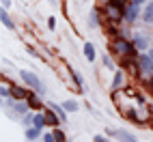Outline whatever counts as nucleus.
Masks as SVG:
<instances>
[{
  "label": "nucleus",
  "instance_id": "f257e3e1",
  "mask_svg": "<svg viewBox=\"0 0 153 142\" xmlns=\"http://www.w3.org/2000/svg\"><path fill=\"white\" fill-rule=\"evenodd\" d=\"M112 50H114L117 54L131 56V54H134V50H136V45H131L129 41H125V39H117V41L112 43Z\"/></svg>",
  "mask_w": 153,
  "mask_h": 142
},
{
  "label": "nucleus",
  "instance_id": "f03ea898",
  "mask_svg": "<svg viewBox=\"0 0 153 142\" xmlns=\"http://www.w3.org/2000/svg\"><path fill=\"white\" fill-rule=\"evenodd\" d=\"M22 80H24V82H28L39 95H43V93H45V86L41 84V80H39L35 73H30V71H22Z\"/></svg>",
  "mask_w": 153,
  "mask_h": 142
},
{
  "label": "nucleus",
  "instance_id": "7ed1b4c3",
  "mask_svg": "<svg viewBox=\"0 0 153 142\" xmlns=\"http://www.w3.org/2000/svg\"><path fill=\"white\" fill-rule=\"evenodd\" d=\"M108 134H112V136H117L121 142H138L131 134H127V131H123V129H110Z\"/></svg>",
  "mask_w": 153,
  "mask_h": 142
},
{
  "label": "nucleus",
  "instance_id": "20e7f679",
  "mask_svg": "<svg viewBox=\"0 0 153 142\" xmlns=\"http://www.w3.org/2000/svg\"><path fill=\"white\" fill-rule=\"evenodd\" d=\"M138 67H140L142 73H151V71H153V58L151 56H142L140 63H138Z\"/></svg>",
  "mask_w": 153,
  "mask_h": 142
},
{
  "label": "nucleus",
  "instance_id": "39448f33",
  "mask_svg": "<svg viewBox=\"0 0 153 142\" xmlns=\"http://www.w3.org/2000/svg\"><path fill=\"white\" fill-rule=\"evenodd\" d=\"M121 15H123V7H117V4L108 2V17L117 22V19H121Z\"/></svg>",
  "mask_w": 153,
  "mask_h": 142
},
{
  "label": "nucleus",
  "instance_id": "423d86ee",
  "mask_svg": "<svg viewBox=\"0 0 153 142\" xmlns=\"http://www.w3.org/2000/svg\"><path fill=\"white\" fill-rule=\"evenodd\" d=\"M142 19H145L147 24H153V2L145 9V11H142Z\"/></svg>",
  "mask_w": 153,
  "mask_h": 142
},
{
  "label": "nucleus",
  "instance_id": "0eeeda50",
  "mask_svg": "<svg viewBox=\"0 0 153 142\" xmlns=\"http://www.w3.org/2000/svg\"><path fill=\"white\" fill-rule=\"evenodd\" d=\"M0 19H2V24H4L7 28H13V22H11V17H9V13L4 11V9L0 11Z\"/></svg>",
  "mask_w": 153,
  "mask_h": 142
},
{
  "label": "nucleus",
  "instance_id": "6e6552de",
  "mask_svg": "<svg viewBox=\"0 0 153 142\" xmlns=\"http://www.w3.org/2000/svg\"><path fill=\"white\" fill-rule=\"evenodd\" d=\"M33 123H35V127H37V129H41V127L48 123V121H45V116H43V114H37V116H33Z\"/></svg>",
  "mask_w": 153,
  "mask_h": 142
},
{
  "label": "nucleus",
  "instance_id": "1a4fd4ad",
  "mask_svg": "<svg viewBox=\"0 0 153 142\" xmlns=\"http://www.w3.org/2000/svg\"><path fill=\"white\" fill-rule=\"evenodd\" d=\"M84 56H86L88 60H95V47L91 45V43H86V45H84Z\"/></svg>",
  "mask_w": 153,
  "mask_h": 142
},
{
  "label": "nucleus",
  "instance_id": "9d476101",
  "mask_svg": "<svg viewBox=\"0 0 153 142\" xmlns=\"http://www.w3.org/2000/svg\"><path fill=\"white\" fill-rule=\"evenodd\" d=\"M11 95H13L15 99H24V97H26V90L19 88V86H13V88H11Z\"/></svg>",
  "mask_w": 153,
  "mask_h": 142
},
{
  "label": "nucleus",
  "instance_id": "9b49d317",
  "mask_svg": "<svg viewBox=\"0 0 153 142\" xmlns=\"http://www.w3.org/2000/svg\"><path fill=\"white\" fill-rule=\"evenodd\" d=\"M134 45H136V50H145V47H147V39H145V37H140V35H136Z\"/></svg>",
  "mask_w": 153,
  "mask_h": 142
},
{
  "label": "nucleus",
  "instance_id": "f8f14e48",
  "mask_svg": "<svg viewBox=\"0 0 153 142\" xmlns=\"http://www.w3.org/2000/svg\"><path fill=\"white\" fill-rule=\"evenodd\" d=\"M45 121H48V123H50V125H56V123H58V121H60V118H56V112H54V110H52V112H48V114H45Z\"/></svg>",
  "mask_w": 153,
  "mask_h": 142
},
{
  "label": "nucleus",
  "instance_id": "ddd939ff",
  "mask_svg": "<svg viewBox=\"0 0 153 142\" xmlns=\"http://www.w3.org/2000/svg\"><path fill=\"white\" fill-rule=\"evenodd\" d=\"M125 17H127V22H134L136 19V4H131V9L125 13Z\"/></svg>",
  "mask_w": 153,
  "mask_h": 142
},
{
  "label": "nucleus",
  "instance_id": "4468645a",
  "mask_svg": "<svg viewBox=\"0 0 153 142\" xmlns=\"http://www.w3.org/2000/svg\"><path fill=\"white\" fill-rule=\"evenodd\" d=\"M121 84H123V73H117L114 75V88H119Z\"/></svg>",
  "mask_w": 153,
  "mask_h": 142
},
{
  "label": "nucleus",
  "instance_id": "2eb2a0df",
  "mask_svg": "<svg viewBox=\"0 0 153 142\" xmlns=\"http://www.w3.org/2000/svg\"><path fill=\"white\" fill-rule=\"evenodd\" d=\"M110 4H117V7H127V2L129 0H108Z\"/></svg>",
  "mask_w": 153,
  "mask_h": 142
},
{
  "label": "nucleus",
  "instance_id": "dca6fc26",
  "mask_svg": "<svg viewBox=\"0 0 153 142\" xmlns=\"http://www.w3.org/2000/svg\"><path fill=\"white\" fill-rule=\"evenodd\" d=\"M28 104H30V108H39V106H41V101H39L37 97H30V99H28Z\"/></svg>",
  "mask_w": 153,
  "mask_h": 142
},
{
  "label": "nucleus",
  "instance_id": "f3484780",
  "mask_svg": "<svg viewBox=\"0 0 153 142\" xmlns=\"http://www.w3.org/2000/svg\"><path fill=\"white\" fill-rule=\"evenodd\" d=\"M37 131H39L37 127H35V129H28V131H26V136H28V140H35V138H37Z\"/></svg>",
  "mask_w": 153,
  "mask_h": 142
},
{
  "label": "nucleus",
  "instance_id": "a211bd4d",
  "mask_svg": "<svg viewBox=\"0 0 153 142\" xmlns=\"http://www.w3.org/2000/svg\"><path fill=\"white\" fill-rule=\"evenodd\" d=\"M65 110H78V104H76V101H67V104H65Z\"/></svg>",
  "mask_w": 153,
  "mask_h": 142
},
{
  "label": "nucleus",
  "instance_id": "6ab92c4d",
  "mask_svg": "<svg viewBox=\"0 0 153 142\" xmlns=\"http://www.w3.org/2000/svg\"><path fill=\"white\" fill-rule=\"evenodd\" d=\"M52 110H54V112L58 114V118H60V121H65V112H63V110H60V108H56V106H54Z\"/></svg>",
  "mask_w": 153,
  "mask_h": 142
},
{
  "label": "nucleus",
  "instance_id": "aec40b11",
  "mask_svg": "<svg viewBox=\"0 0 153 142\" xmlns=\"http://www.w3.org/2000/svg\"><path fill=\"white\" fill-rule=\"evenodd\" d=\"M54 138H56V142H63V140H65V136H63V131H58V129L54 131Z\"/></svg>",
  "mask_w": 153,
  "mask_h": 142
},
{
  "label": "nucleus",
  "instance_id": "412c9836",
  "mask_svg": "<svg viewBox=\"0 0 153 142\" xmlns=\"http://www.w3.org/2000/svg\"><path fill=\"white\" fill-rule=\"evenodd\" d=\"M56 138H54V134H45V138H43V142H54Z\"/></svg>",
  "mask_w": 153,
  "mask_h": 142
},
{
  "label": "nucleus",
  "instance_id": "4be33fe9",
  "mask_svg": "<svg viewBox=\"0 0 153 142\" xmlns=\"http://www.w3.org/2000/svg\"><path fill=\"white\" fill-rule=\"evenodd\" d=\"M91 26H97V13H91Z\"/></svg>",
  "mask_w": 153,
  "mask_h": 142
},
{
  "label": "nucleus",
  "instance_id": "5701e85b",
  "mask_svg": "<svg viewBox=\"0 0 153 142\" xmlns=\"http://www.w3.org/2000/svg\"><path fill=\"white\" fill-rule=\"evenodd\" d=\"M48 26H50V28H54V26H56V19H54V17H50V22H48Z\"/></svg>",
  "mask_w": 153,
  "mask_h": 142
},
{
  "label": "nucleus",
  "instance_id": "b1692460",
  "mask_svg": "<svg viewBox=\"0 0 153 142\" xmlns=\"http://www.w3.org/2000/svg\"><path fill=\"white\" fill-rule=\"evenodd\" d=\"M142 2H145V0H131V4H136V7H140Z\"/></svg>",
  "mask_w": 153,
  "mask_h": 142
},
{
  "label": "nucleus",
  "instance_id": "393cba45",
  "mask_svg": "<svg viewBox=\"0 0 153 142\" xmlns=\"http://www.w3.org/2000/svg\"><path fill=\"white\" fill-rule=\"evenodd\" d=\"M95 142H104V140H101V138H95Z\"/></svg>",
  "mask_w": 153,
  "mask_h": 142
},
{
  "label": "nucleus",
  "instance_id": "a878e982",
  "mask_svg": "<svg viewBox=\"0 0 153 142\" xmlns=\"http://www.w3.org/2000/svg\"><path fill=\"white\" fill-rule=\"evenodd\" d=\"M149 110H151V114H153V106H151V108H149Z\"/></svg>",
  "mask_w": 153,
  "mask_h": 142
},
{
  "label": "nucleus",
  "instance_id": "bb28decb",
  "mask_svg": "<svg viewBox=\"0 0 153 142\" xmlns=\"http://www.w3.org/2000/svg\"><path fill=\"white\" fill-rule=\"evenodd\" d=\"M151 86H153V75H151Z\"/></svg>",
  "mask_w": 153,
  "mask_h": 142
},
{
  "label": "nucleus",
  "instance_id": "cd10ccee",
  "mask_svg": "<svg viewBox=\"0 0 153 142\" xmlns=\"http://www.w3.org/2000/svg\"><path fill=\"white\" fill-rule=\"evenodd\" d=\"M149 56H151V58H153V50H151V54H149Z\"/></svg>",
  "mask_w": 153,
  "mask_h": 142
}]
</instances>
